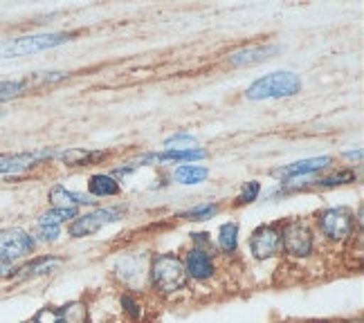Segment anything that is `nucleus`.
Listing matches in <instances>:
<instances>
[{
  "label": "nucleus",
  "instance_id": "f257e3e1",
  "mask_svg": "<svg viewBox=\"0 0 364 323\" xmlns=\"http://www.w3.org/2000/svg\"><path fill=\"white\" fill-rule=\"evenodd\" d=\"M151 288L162 297H169L180 290H185L189 283V276L185 270V263L176 254H156L151 258L149 268Z\"/></svg>",
  "mask_w": 364,
  "mask_h": 323
},
{
  "label": "nucleus",
  "instance_id": "f03ea898",
  "mask_svg": "<svg viewBox=\"0 0 364 323\" xmlns=\"http://www.w3.org/2000/svg\"><path fill=\"white\" fill-rule=\"evenodd\" d=\"M301 90V79L295 72H270L261 79H257L252 86L245 90V97L250 102H263V99H288L295 97Z\"/></svg>",
  "mask_w": 364,
  "mask_h": 323
},
{
  "label": "nucleus",
  "instance_id": "7ed1b4c3",
  "mask_svg": "<svg viewBox=\"0 0 364 323\" xmlns=\"http://www.w3.org/2000/svg\"><path fill=\"white\" fill-rule=\"evenodd\" d=\"M75 38V34H32V36H18V38H7L0 43V56L5 59H14V56H27V54H36L43 50H52L65 45Z\"/></svg>",
  "mask_w": 364,
  "mask_h": 323
},
{
  "label": "nucleus",
  "instance_id": "20e7f679",
  "mask_svg": "<svg viewBox=\"0 0 364 323\" xmlns=\"http://www.w3.org/2000/svg\"><path fill=\"white\" fill-rule=\"evenodd\" d=\"M282 229V247L284 254L292 258H308L315 249V236L313 229L299 218H290L284 224H279Z\"/></svg>",
  "mask_w": 364,
  "mask_h": 323
},
{
  "label": "nucleus",
  "instance_id": "39448f33",
  "mask_svg": "<svg viewBox=\"0 0 364 323\" xmlns=\"http://www.w3.org/2000/svg\"><path fill=\"white\" fill-rule=\"evenodd\" d=\"M317 229L321 236H326L328 241L342 243V241H346V238H351L355 231L353 212L346 207L321 209V212L317 214Z\"/></svg>",
  "mask_w": 364,
  "mask_h": 323
},
{
  "label": "nucleus",
  "instance_id": "423d86ee",
  "mask_svg": "<svg viewBox=\"0 0 364 323\" xmlns=\"http://www.w3.org/2000/svg\"><path fill=\"white\" fill-rule=\"evenodd\" d=\"M126 214V207H100L90 214L77 216L73 222L68 224V234L73 238H83V236H92L97 231L106 229L108 224L119 222Z\"/></svg>",
  "mask_w": 364,
  "mask_h": 323
},
{
  "label": "nucleus",
  "instance_id": "0eeeda50",
  "mask_svg": "<svg viewBox=\"0 0 364 323\" xmlns=\"http://www.w3.org/2000/svg\"><path fill=\"white\" fill-rule=\"evenodd\" d=\"M36 241L32 234H27L21 227H9L0 231V263L16 265L18 261L34 254Z\"/></svg>",
  "mask_w": 364,
  "mask_h": 323
},
{
  "label": "nucleus",
  "instance_id": "6e6552de",
  "mask_svg": "<svg viewBox=\"0 0 364 323\" xmlns=\"http://www.w3.org/2000/svg\"><path fill=\"white\" fill-rule=\"evenodd\" d=\"M284 251L282 247V229L279 224H259L250 236V254L257 261L274 258Z\"/></svg>",
  "mask_w": 364,
  "mask_h": 323
},
{
  "label": "nucleus",
  "instance_id": "1a4fd4ad",
  "mask_svg": "<svg viewBox=\"0 0 364 323\" xmlns=\"http://www.w3.org/2000/svg\"><path fill=\"white\" fill-rule=\"evenodd\" d=\"M182 263H185L187 276L193 280H209L216 274V261L212 251L191 247L185 254V258H182Z\"/></svg>",
  "mask_w": 364,
  "mask_h": 323
},
{
  "label": "nucleus",
  "instance_id": "9d476101",
  "mask_svg": "<svg viewBox=\"0 0 364 323\" xmlns=\"http://www.w3.org/2000/svg\"><path fill=\"white\" fill-rule=\"evenodd\" d=\"M54 155H57L54 150H30V153H16V155H0V175L30 171L32 166L46 162Z\"/></svg>",
  "mask_w": 364,
  "mask_h": 323
},
{
  "label": "nucleus",
  "instance_id": "9b49d317",
  "mask_svg": "<svg viewBox=\"0 0 364 323\" xmlns=\"http://www.w3.org/2000/svg\"><path fill=\"white\" fill-rule=\"evenodd\" d=\"M333 164V158L328 155H321V158H308V160H299V162H292V164H286V166H279L272 171V175L277 180H295V177H301V175H313V173H319L328 168Z\"/></svg>",
  "mask_w": 364,
  "mask_h": 323
},
{
  "label": "nucleus",
  "instance_id": "f8f14e48",
  "mask_svg": "<svg viewBox=\"0 0 364 323\" xmlns=\"http://www.w3.org/2000/svg\"><path fill=\"white\" fill-rule=\"evenodd\" d=\"M63 265V258H57V256H38V258H32L30 263L21 265V268L14 270L11 278L16 280H30V278H38V276H48L52 272H57Z\"/></svg>",
  "mask_w": 364,
  "mask_h": 323
},
{
  "label": "nucleus",
  "instance_id": "ddd939ff",
  "mask_svg": "<svg viewBox=\"0 0 364 323\" xmlns=\"http://www.w3.org/2000/svg\"><path fill=\"white\" fill-rule=\"evenodd\" d=\"M279 45H255V48H243L239 52L230 54L228 63L232 67H247V65H257L261 61L272 59L274 54H279Z\"/></svg>",
  "mask_w": 364,
  "mask_h": 323
},
{
  "label": "nucleus",
  "instance_id": "4468645a",
  "mask_svg": "<svg viewBox=\"0 0 364 323\" xmlns=\"http://www.w3.org/2000/svg\"><path fill=\"white\" fill-rule=\"evenodd\" d=\"M50 204L54 209H77L79 204H95V200L90 198V195L68 191L65 187L57 185V187L50 189Z\"/></svg>",
  "mask_w": 364,
  "mask_h": 323
},
{
  "label": "nucleus",
  "instance_id": "2eb2a0df",
  "mask_svg": "<svg viewBox=\"0 0 364 323\" xmlns=\"http://www.w3.org/2000/svg\"><path fill=\"white\" fill-rule=\"evenodd\" d=\"M119 193H122V187L113 175H106V173L90 175V180H88L90 198H115Z\"/></svg>",
  "mask_w": 364,
  "mask_h": 323
},
{
  "label": "nucleus",
  "instance_id": "dca6fc26",
  "mask_svg": "<svg viewBox=\"0 0 364 323\" xmlns=\"http://www.w3.org/2000/svg\"><path fill=\"white\" fill-rule=\"evenodd\" d=\"M207 158V150L203 148H191V150H164V153H156V155H146L144 160H139L137 164L142 166V162H185V164H193L198 160Z\"/></svg>",
  "mask_w": 364,
  "mask_h": 323
},
{
  "label": "nucleus",
  "instance_id": "f3484780",
  "mask_svg": "<svg viewBox=\"0 0 364 323\" xmlns=\"http://www.w3.org/2000/svg\"><path fill=\"white\" fill-rule=\"evenodd\" d=\"M108 155L102 150H86V148H68L61 153V160L65 166H90Z\"/></svg>",
  "mask_w": 364,
  "mask_h": 323
},
{
  "label": "nucleus",
  "instance_id": "a211bd4d",
  "mask_svg": "<svg viewBox=\"0 0 364 323\" xmlns=\"http://www.w3.org/2000/svg\"><path fill=\"white\" fill-rule=\"evenodd\" d=\"M173 177L180 182V185H200L209 177V168L207 166H198V164H182L176 168Z\"/></svg>",
  "mask_w": 364,
  "mask_h": 323
},
{
  "label": "nucleus",
  "instance_id": "6ab92c4d",
  "mask_svg": "<svg viewBox=\"0 0 364 323\" xmlns=\"http://www.w3.org/2000/svg\"><path fill=\"white\" fill-rule=\"evenodd\" d=\"M79 216L77 209H50V212H43L38 216V224L41 227H61L63 222H73Z\"/></svg>",
  "mask_w": 364,
  "mask_h": 323
},
{
  "label": "nucleus",
  "instance_id": "aec40b11",
  "mask_svg": "<svg viewBox=\"0 0 364 323\" xmlns=\"http://www.w3.org/2000/svg\"><path fill=\"white\" fill-rule=\"evenodd\" d=\"M218 247L223 254H234L239 247V224L236 222H225L218 229Z\"/></svg>",
  "mask_w": 364,
  "mask_h": 323
},
{
  "label": "nucleus",
  "instance_id": "412c9836",
  "mask_svg": "<svg viewBox=\"0 0 364 323\" xmlns=\"http://www.w3.org/2000/svg\"><path fill=\"white\" fill-rule=\"evenodd\" d=\"M59 317L63 323H88V305L83 301H70L59 307Z\"/></svg>",
  "mask_w": 364,
  "mask_h": 323
},
{
  "label": "nucleus",
  "instance_id": "4be33fe9",
  "mask_svg": "<svg viewBox=\"0 0 364 323\" xmlns=\"http://www.w3.org/2000/svg\"><path fill=\"white\" fill-rule=\"evenodd\" d=\"M355 171H348V168H344V171H338L333 173L328 177H319L315 182H311V187L315 189H335V187H342V185H351V182H355Z\"/></svg>",
  "mask_w": 364,
  "mask_h": 323
},
{
  "label": "nucleus",
  "instance_id": "5701e85b",
  "mask_svg": "<svg viewBox=\"0 0 364 323\" xmlns=\"http://www.w3.org/2000/svg\"><path fill=\"white\" fill-rule=\"evenodd\" d=\"M218 202H207V204H200V207H193L189 209V212L185 214H180V218H185V220H193V222H203V220H209V218H214L218 214Z\"/></svg>",
  "mask_w": 364,
  "mask_h": 323
},
{
  "label": "nucleus",
  "instance_id": "b1692460",
  "mask_svg": "<svg viewBox=\"0 0 364 323\" xmlns=\"http://www.w3.org/2000/svg\"><path fill=\"white\" fill-rule=\"evenodd\" d=\"M27 90L25 81H0V104L11 102Z\"/></svg>",
  "mask_w": 364,
  "mask_h": 323
},
{
  "label": "nucleus",
  "instance_id": "393cba45",
  "mask_svg": "<svg viewBox=\"0 0 364 323\" xmlns=\"http://www.w3.org/2000/svg\"><path fill=\"white\" fill-rule=\"evenodd\" d=\"M259 193H261V182L257 180H250L243 185L241 193H239V198H236V207H243V204H252L255 200H259Z\"/></svg>",
  "mask_w": 364,
  "mask_h": 323
},
{
  "label": "nucleus",
  "instance_id": "a878e982",
  "mask_svg": "<svg viewBox=\"0 0 364 323\" xmlns=\"http://www.w3.org/2000/svg\"><path fill=\"white\" fill-rule=\"evenodd\" d=\"M164 146L166 150H191V148H198V142H196V137L180 133V135H173L171 139H166Z\"/></svg>",
  "mask_w": 364,
  "mask_h": 323
},
{
  "label": "nucleus",
  "instance_id": "bb28decb",
  "mask_svg": "<svg viewBox=\"0 0 364 323\" xmlns=\"http://www.w3.org/2000/svg\"><path fill=\"white\" fill-rule=\"evenodd\" d=\"M32 323H63V321L59 317L57 307H41V310L34 314Z\"/></svg>",
  "mask_w": 364,
  "mask_h": 323
},
{
  "label": "nucleus",
  "instance_id": "cd10ccee",
  "mask_svg": "<svg viewBox=\"0 0 364 323\" xmlns=\"http://www.w3.org/2000/svg\"><path fill=\"white\" fill-rule=\"evenodd\" d=\"M59 236H61V227H41V224H38V229L34 234V241L54 243V241H59Z\"/></svg>",
  "mask_w": 364,
  "mask_h": 323
},
{
  "label": "nucleus",
  "instance_id": "c85d7f7f",
  "mask_svg": "<svg viewBox=\"0 0 364 323\" xmlns=\"http://www.w3.org/2000/svg\"><path fill=\"white\" fill-rule=\"evenodd\" d=\"M119 303H122V307H124V312L129 314L133 321H137L139 314H142V310H139V303L131 297V294H124V297L119 299Z\"/></svg>",
  "mask_w": 364,
  "mask_h": 323
},
{
  "label": "nucleus",
  "instance_id": "c756f323",
  "mask_svg": "<svg viewBox=\"0 0 364 323\" xmlns=\"http://www.w3.org/2000/svg\"><path fill=\"white\" fill-rule=\"evenodd\" d=\"M65 77V72H36L34 77H32V81H25L27 83V88H30V83H50V81H59V79H63Z\"/></svg>",
  "mask_w": 364,
  "mask_h": 323
},
{
  "label": "nucleus",
  "instance_id": "7c9ffc66",
  "mask_svg": "<svg viewBox=\"0 0 364 323\" xmlns=\"http://www.w3.org/2000/svg\"><path fill=\"white\" fill-rule=\"evenodd\" d=\"M344 158H348V160H358V162H360V160H362V150H360V148H358L355 153H353V150H348V153H344Z\"/></svg>",
  "mask_w": 364,
  "mask_h": 323
},
{
  "label": "nucleus",
  "instance_id": "2f4dec72",
  "mask_svg": "<svg viewBox=\"0 0 364 323\" xmlns=\"http://www.w3.org/2000/svg\"><path fill=\"white\" fill-rule=\"evenodd\" d=\"M315 323H335V321H315Z\"/></svg>",
  "mask_w": 364,
  "mask_h": 323
},
{
  "label": "nucleus",
  "instance_id": "473e14b6",
  "mask_svg": "<svg viewBox=\"0 0 364 323\" xmlns=\"http://www.w3.org/2000/svg\"><path fill=\"white\" fill-rule=\"evenodd\" d=\"M3 115H5V112H3V110H0V117H3Z\"/></svg>",
  "mask_w": 364,
  "mask_h": 323
},
{
  "label": "nucleus",
  "instance_id": "72a5a7b5",
  "mask_svg": "<svg viewBox=\"0 0 364 323\" xmlns=\"http://www.w3.org/2000/svg\"><path fill=\"white\" fill-rule=\"evenodd\" d=\"M25 323H32V321H25Z\"/></svg>",
  "mask_w": 364,
  "mask_h": 323
}]
</instances>
